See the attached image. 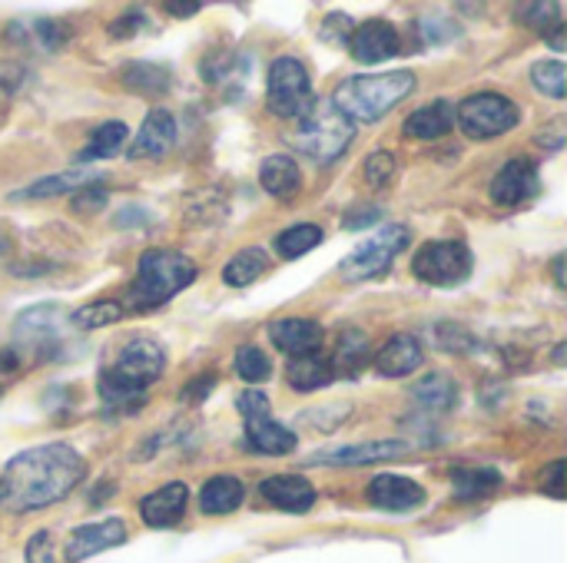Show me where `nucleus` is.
Here are the masks:
<instances>
[{
	"label": "nucleus",
	"mask_w": 567,
	"mask_h": 563,
	"mask_svg": "<svg viewBox=\"0 0 567 563\" xmlns=\"http://www.w3.org/2000/svg\"><path fill=\"white\" fill-rule=\"evenodd\" d=\"M415 90L412 70H389V73H369V76H349L336 86L332 106L349 123H375L389 116L405 96Z\"/></svg>",
	"instance_id": "nucleus-3"
},
{
	"label": "nucleus",
	"mask_w": 567,
	"mask_h": 563,
	"mask_svg": "<svg viewBox=\"0 0 567 563\" xmlns=\"http://www.w3.org/2000/svg\"><path fill=\"white\" fill-rule=\"evenodd\" d=\"M555 282H558V285H567L565 282V256H558V259H555Z\"/></svg>",
	"instance_id": "nucleus-49"
},
{
	"label": "nucleus",
	"mask_w": 567,
	"mask_h": 563,
	"mask_svg": "<svg viewBox=\"0 0 567 563\" xmlns=\"http://www.w3.org/2000/svg\"><path fill=\"white\" fill-rule=\"evenodd\" d=\"M93 183H100L96 173H83V169H76V173H53V176H43V179L30 183L27 189L13 192V199H50V196L76 192V189L93 186Z\"/></svg>",
	"instance_id": "nucleus-28"
},
{
	"label": "nucleus",
	"mask_w": 567,
	"mask_h": 563,
	"mask_svg": "<svg viewBox=\"0 0 567 563\" xmlns=\"http://www.w3.org/2000/svg\"><path fill=\"white\" fill-rule=\"evenodd\" d=\"M349 46H352V56L359 63H382V60H392L402 50V37L389 20L375 17V20H365V23H359L352 30Z\"/></svg>",
	"instance_id": "nucleus-13"
},
{
	"label": "nucleus",
	"mask_w": 567,
	"mask_h": 563,
	"mask_svg": "<svg viewBox=\"0 0 567 563\" xmlns=\"http://www.w3.org/2000/svg\"><path fill=\"white\" fill-rule=\"evenodd\" d=\"M166 368V352L159 342L146 335H133L123 342L110 368L100 375V398L106 411L133 415L146 405V388L163 375Z\"/></svg>",
	"instance_id": "nucleus-2"
},
{
	"label": "nucleus",
	"mask_w": 567,
	"mask_h": 563,
	"mask_svg": "<svg viewBox=\"0 0 567 563\" xmlns=\"http://www.w3.org/2000/svg\"><path fill=\"white\" fill-rule=\"evenodd\" d=\"M120 319H123V305H120V302H110V299H100V302L83 305V309L73 312V325L83 329V332H90V329H106V325H113V322H120Z\"/></svg>",
	"instance_id": "nucleus-35"
},
{
	"label": "nucleus",
	"mask_w": 567,
	"mask_h": 563,
	"mask_svg": "<svg viewBox=\"0 0 567 563\" xmlns=\"http://www.w3.org/2000/svg\"><path fill=\"white\" fill-rule=\"evenodd\" d=\"M236 408H239V415H243V421H246V445L252 448V451H259V455H289V451H296V435L286 428V425H279L276 418H272V405H269V398L259 392V388H249V392H243L239 395V402H236Z\"/></svg>",
	"instance_id": "nucleus-7"
},
{
	"label": "nucleus",
	"mask_w": 567,
	"mask_h": 563,
	"mask_svg": "<svg viewBox=\"0 0 567 563\" xmlns=\"http://www.w3.org/2000/svg\"><path fill=\"white\" fill-rule=\"evenodd\" d=\"M266 96H269V110L276 116H282V119H302L309 113L312 100H316L306 63L296 60V56H279L269 66Z\"/></svg>",
	"instance_id": "nucleus-8"
},
{
	"label": "nucleus",
	"mask_w": 567,
	"mask_h": 563,
	"mask_svg": "<svg viewBox=\"0 0 567 563\" xmlns=\"http://www.w3.org/2000/svg\"><path fill=\"white\" fill-rule=\"evenodd\" d=\"M246 498V488L243 481L229 478V475H216L203 484L199 491V508L203 514H233Z\"/></svg>",
	"instance_id": "nucleus-26"
},
{
	"label": "nucleus",
	"mask_w": 567,
	"mask_h": 563,
	"mask_svg": "<svg viewBox=\"0 0 567 563\" xmlns=\"http://www.w3.org/2000/svg\"><path fill=\"white\" fill-rule=\"evenodd\" d=\"M379 219H382V209H379V206H365V209H349L346 219H342V226H346V229H369V226H375Z\"/></svg>",
	"instance_id": "nucleus-43"
},
{
	"label": "nucleus",
	"mask_w": 567,
	"mask_h": 563,
	"mask_svg": "<svg viewBox=\"0 0 567 563\" xmlns=\"http://www.w3.org/2000/svg\"><path fill=\"white\" fill-rule=\"evenodd\" d=\"M352 30H355V27L349 23L346 13H329L326 23H322V37H329V40H346V43H349Z\"/></svg>",
	"instance_id": "nucleus-44"
},
{
	"label": "nucleus",
	"mask_w": 567,
	"mask_h": 563,
	"mask_svg": "<svg viewBox=\"0 0 567 563\" xmlns=\"http://www.w3.org/2000/svg\"><path fill=\"white\" fill-rule=\"evenodd\" d=\"M422 362H425L422 345L412 335H392L382 345V352L375 355V368H379L382 378H405V375L419 372Z\"/></svg>",
	"instance_id": "nucleus-21"
},
{
	"label": "nucleus",
	"mask_w": 567,
	"mask_h": 563,
	"mask_svg": "<svg viewBox=\"0 0 567 563\" xmlns=\"http://www.w3.org/2000/svg\"><path fill=\"white\" fill-rule=\"evenodd\" d=\"M196 275H199V269L189 256L169 252V249H150V252H143V259L136 265L130 305L136 312H153V309L166 305L169 299H176L183 289H189L196 282Z\"/></svg>",
	"instance_id": "nucleus-4"
},
{
	"label": "nucleus",
	"mask_w": 567,
	"mask_h": 563,
	"mask_svg": "<svg viewBox=\"0 0 567 563\" xmlns=\"http://www.w3.org/2000/svg\"><path fill=\"white\" fill-rule=\"evenodd\" d=\"M196 10H199V3H193V0L189 3H176V0L166 3V13H173V17H193Z\"/></svg>",
	"instance_id": "nucleus-47"
},
{
	"label": "nucleus",
	"mask_w": 567,
	"mask_h": 563,
	"mask_svg": "<svg viewBox=\"0 0 567 563\" xmlns=\"http://www.w3.org/2000/svg\"><path fill=\"white\" fill-rule=\"evenodd\" d=\"M259 494L272 508L289 511V514H306L316 504V488L302 475H276V478H266L259 484Z\"/></svg>",
	"instance_id": "nucleus-19"
},
{
	"label": "nucleus",
	"mask_w": 567,
	"mask_h": 563,
	"mask_svg": "<svg viewBox=\"0 0 567 563\" xmlns=\"http://www.w3.org/2000/svg\"><path fill=\"white\" fill-rule=\"evenodd\" d=\"M213 385H216V375H213V372H209V375H199V378H193V382L186 385L183 398H186V402H203V398L209 395Z\"/></svg>",
	"instance_id": "nucleus-46"
},
{
	"label": "nucleus",
	"mask_w": 567,
	"mask_h": 563,
	"mask_svg": "<svg viewBox=\"0 0 567 563\" xmlns=\"http://www.w3.org/2000/svg\"><path fill=\"white\" fill-rule=\"evenodd\" d=\"M352 139H355V123H349L332 106V100H312L309 113L299 119V129H296L299 149L319 166L336 163L352 146Z\"/></svg>",
	"instance_id": "nucleus-5"
},
{
	"label": "nucleus",
	"mask_w": 567,
	"mask_h": 563,
	"mask_svg": "<svg viewBox=\"0 0 567 563\" xmlns=\"http://www.w3.org/2000/svg\"><path fill=\"white\" fill-rule=\"evenodd\" d=\"M412 242V229L409 226H382L372 239H365L362 246H355L342 262H339V275L346 282H369L379 279L392 269L395 256H402Z\"/></svg>",
	"instance_id": "nucleus-6"
},
{
	"label": "nucleus",
	"mask_w": 567,
	"mask_h": 563,
	"mask_svg": "<svg viewBox=\"0 0 567 563\" xmlns=\"http://www.w3.org/2000/svg\"><path fill=\"white\" fill-rule=\"evenodd\" d=\"M412 451V441H355L342 448H326L306 458V465H326V468H362L375 461H395Z\"/></svg>",
	"instance_id": "nucleus-11"
},
{
	"label": "nucleus",
	"mask_w": 567,
	"mask_h": 563,
	"mask_svg": "<svg viewBox=\"0 0 567 563\" xmlns=\"http://www.w3.org/2000/svg\"><path fill=\"white\" fill-rule=\"evenodd\" d=\"M126 541V528L120 518H106V521H96V524H83L76 528L70 538H66V548H63V557L66 563H80L110 551V548H120Z\"/></svg>",
	"instance_id": "nucleus-12"
},
{
	"label": "nucleus",
	"mask_w": 567,
	"mask_h": 563,
	"mask_svg": "<svg viewBox=\"0 0 567 563\" xmlns=\"http://www.w3.org/2000/svg\"><path fill=\"white\" fill-rule=\"evenodd\" d=\"M332 362L322 358V355H306V358H292L286 365V382L296 388V392H319L332 382Z\"/></svg>",
	"instance_id": "nucleus-30"
},
{
	"label": "nucleus",
	"mask_w": 567,
	"mask_h": 563,
	"mask_svg": "<svg viewBox=\"0 0 567 563\" xmlns=\"http://www.w3.org/2000/svg\"><path fill=\"white\" fill-rule=\"evenodd\" d=\"M266 269H269V256H266L262 249H243V252H236V256L226 262L223 282L233 285V289H243V285L256 282Z\"/></svg>",
	"instance_id": "nucleus-33"
},
{
	"label": "nucleus",
	"mask_w": 567,
	"mask_h": 563,
	"mask_svg": "<svg viewBox=\"0 0 567 563\" xmlns=\"http://www.w3.org/2000/svg\"><path fill=\"white\" fill-rule=\"evenodd\" d=\"M319 242H322V229L312 222H299V226H289L276 236V252L282 259H299V256L312 252Z\"/></svg>",
	"instance_id": "nucleus-34"
},
{
	"label": "nucleus",
	"mask_w": 567,
	"mask_h": 563,
	"mask_svg": "<svg viewBox=\"0 0 567 563\" xmlns=\"http://www.w3.org/2000/svg\"><path fill=\"white\" fill-rule=\"evenodd\" d=\"M17 342L37 355H47L60 345V312L56 305H33L17 319Z\"/></svg>",
	"instance_id": "nucleus-18"
},
{
	"label": "nucleus",
	"mask_w": 567,
	"mask_h": 563,
	"mask_svg": "<svg viewBox=\"0 0 567 563\" xmlns=\"http://www.w3.org/2000/svg\"><path fill=\"white\" fill-rule=\"evenodd\" d=\"M259 183L269 196L276 199H292L302 186V173H299V163L286 153H276V156H266L262 166H259Z\"/></svg>",
	"instance_id": "nucleus-22"
},
{
	"label": "nucleus",
	"mask_w": 567,
	"mask_h": 563,
	"mask_svg": "<svg viewBox=\"0 0 567 563\" xmlns=\"http://www.w3.org/2000/svg\"><path fill=\"white\" fill-rule=\"evenodd\" d=\"M522 110L502 93H475L455 106V126L472 139H495L518 126Z\"/></svg>",
	"instance_id": "nucleus-9"
},
{
	"label": "nucleus",
	"mask_w": 567,
	"mask_h": 563,
	"mask_svg": "<svg viewBox=\"0 0 567 563\" xmlns=\"http://www.w3.org/2000/svg\"><path fill=\"white\" fill-rule=\"evenodd\" d=\"M176 143V116L163 106L150 110L133 146H130V159H159L173 149Z\"/></svg>",
	"instance_id": "nucleus-17"
},
{
	"label": "nucleus",
	"mask_w": 567,
	"mask_h": 563,
	"mask_svg": "<svg viewBox=\"0 0 567 563\" xmlns=\"http://www.w3.org/2000/svg\"><path fill=\"white\" fill-rule=\"evenodd\" d=\"M236 375L246 382V385H262L269 375H272V365H269V358L256 348V345H243V348H236Z\"/></svg>",
	"instance_id": "nucleus-37"
},
{
	"label": "nucleus",
	"mask_w": 567,
	"mask_h": 563,
	"mask_svg": "<svg viewBox=\"0 0 567 563\" xmlns=\"http://www.w3.org/2000/svg\"><path fill=\"white\" fill-rule=\"evenodd\" d=\"M362 176H365V183H369L372 189L389 186V183H392V176H395V156H392V153H385V149H375V153L365 159Z\"/></svg>",
	"instance_id": "nucleus-38"
},
{
	"label": "nucleus",
	"mask_w": 567,
	"mask_h": 563,
	"mask_svg": "<svg viewBox=\"0 0 567 563\" xmlns=\"http://www.w3.org/2000/svg\"><path fill=\"white\" fill-rule=\"evenodd\" d=\"M542 491L551 498H565V461H555L542 471Z\"/></svg>",
	"instance_id": "nucleus-42"
},
{
	"label": "nucleus",
	"mask_w": 567,
	"mask_h": 563,
	"mask_svg": "<svg viewBox=\"0 0 567 563\" xmlns=\"http://www.w3.org/2000/svg\"><path fill=\"white\" fill-rule=\"evenodd\" d=\"M86 475V461L63 441L37 445L13 455L0 475V508L30 514L63 501Z\"/></svg>",
	"instance_id": "nucleus-1"
},
{
	"label": "nucleus",
	"mask_w": 567,
	"mask_h": 563,
	"mask_svg": "<svg viewBox=\"0 0 567 563\" xmlns=\"http://www.w3.org/2000/svg\"><path fill=\"white\" fill-rule=\"evenodd\" d=\"M452 126H455V103L435 100V103L415 110L405 119V136H412V139H442Z\"/></svg>",
	"instance_id": "nucleus-23"
},
{
	"label": "nucleus",
	"mask_w": 567,
	"mask_h": 563,
	"mask_svg": "<svg viewBox=\"0 0 567 563\" xmlns=\"http://www.w3.org/2000/svg\"><path fill=\"white\" fill-rule=\"evenodd\" d=\"M422 501H425V491L412 478H402V475H375L369 481V504L379 508V511L405 514V511H415Z\"/></svg>",
	"instance_id": "nucleus-16"
},
{
	"label": "nucleus",
	"mask_w": 567,
	"mask_h": 563,
	"mask_svg": "<svg viewBox=\"0 0 567 563\" xmlns=\"http://www.w3.org/2000/svg\"><path fill=\"white\" fill-rule=\"evenodd\" d=\"M103 202H106V189H103L100 183H93V186L76 189L73 209H76V212H100V209H103Z\"/></svg>",
	"instance_id": "nucleus-40"
},
{
	"label": "nucleus",
	"mask_w": 567,
	"mask_h": 563,
	"mask_svg": "<svg viewBox=\"0 0 567 563\" xmlns=\"http://www.w3.org/2000/svg\"><path fill=\"white\" fill-rule=\"evenodd\" d=\"M532 83L545 93V96H551V100H565L567 93V70L561 60H542V63H535L532 66Z\"/></svg>",
	"instance_id": "nucleus-36"
},
{
	"label": "nucleus",
	"mask_w": 567,
	"mask_h": 563,
	"mask_svg": "<svg viewBox=\"0 0 567 563\" xmlns=\"http://www.w3.org/2000/svg\"><path fill=\"white\" fill-rule=\"evenodd\" d=\"M518 20L551 40L555 50H565V20H561V3H525L515 10Z\"/></svg>",
	"instance_id": "nucleus-29"
},
{
	"label": "nucleus",
	"mask_w": 567,
	"mask_h": 563,
	"mask_svg": "<svg viewBox=\"0 0 567 563\" xmlns=\"http://www.w3.org/2000/svg\"><path fill=\"white\" fill-rule=\"evenodd\" d=\"M372 358V348H369V335L365 332H342L339 335V345H336V355L329 358L332 362V375L339 378H359L365 362Z\"/></svg>",
	"instance_id": "nucleus-24"
},
{
	"label": "nucleus",
	"mask_w": 567,
	"mask_h": 563,
	"mask_svg": "<svg viewBox=\"0 0 567 563\" xmlns=\"http://www.w3.org/2000/svg\"><path fill=\"white\" fill-rule=\"evenodd\" d=\"M10 252V239L7 236H0V256H7Z\"/></svg>",
	"instance_id": "nucleus-50"
},
{
	"label": "nucleus",
	"mask_w": 567,
	"mask_h": 563,
	"mask_svg": "<svg viewBox=\"0 0 567 563\" xmlns=\"http://www.w3.org/2000/svg\"><path fill=\"white\" fill-rule=\"evenodd\" d=\"M140 23H146V13H140V10H130V13H123V17H116V23H110V33L113 37H130Z\"/></svg>",
	"instance_id": "nucleus-45"
},
{
	"label": "nucleus",
	"mask_w": 567,
	"mask_h": 563,
	"mask_svg": "<svg viewBox=\"0 0 567 563\" xmlns=\"http://www.w3.org/2000/svg\"><path fill=\"white\" fill-rule=\"evenodd\" d=\"M412 398H415L422 408H429V411L442 415V411H452V408H455V402H458V385H455V378H452V375H445V372H432V375H425L422 382H415Z\"/></svg>",
	"instance_id": "nucleus-27"
},
{
	"label": "nucleus",
	"mask_w": 567,
	"mask_h": 563,
	"mask_svg": "<svg viewBox=\"0 0 567 563\" xmlns=\"http://www.w3.org/2000/svg\"><path fill=\"white\" fill-rule=\"evenodd\" d=\"M123 86L133 90V93H150V96H159L169 83H173V73L159 63H146V60H133L123 66Z\"/></svg>",
	"instance_id": "nucleus-31"
},
{
	"label": "nucleus",
	"mask_w": 567,
	"mask_h": 563,
	"mask_svg": "<svg viewBox=\"0 0 567 563\" xmlns=\"http://www.w3.org/2000/svg\"><path fill=\"white\" fill-rule=\"evenodd\" d=\"M269 338L289 358L319 355V348L326 345V332L312 319H279V322L269 325Z\"/></svg>",
	"instance_id": "nucleus-15"
},
{
	"label": "nucleus",
	"mask_w": 567,
	"mask_h": 563,
	"mask_svg": "<svg viewBox=\"0 0 567 563\" xmlns=\"http://www.w3.org/2000/svg\"><path fill=\"white\" fill-rule=\"evenodd\" d=\"M452 488H455L458 501H482L502 488V475L495 468L458 465V468H452Z\"/></svg>",
	"instance_id": "nucleus-25"
},
{
	"label": "nucleus",
	"mask_w": 567,
	"mask_h": 563,
	"mask_svg": "<svg viewBox=\"0 0 567 563\" xmlns=\"http://www.w3.org/2000/svg\"><path fill=\"white\" fill-rule=\"evenodd\" d=\"M13 368H17V352L3 348L0 352V372H13Z\"/></svg>",
	"instance_id": "nucleus-48"
},
{
	"label": "nucleus",
	"mask_w": 567,
	"mask_h": 563,
	"mask_svg": "<svg viewBox=\"0 0 567 563\" xmlns=\"http://www.w3.org/2000/svg\"><path fill=\"white\" fill-rule=\"evenodd\" d=\"M412 272L415 279L429 282V285H458L472 275V249L462 239H435L425 242L415 259H412Z\"/></svg>",
	"instance_id": "nucleus-10"
},
{
	"label": "nucleus",
	"mask_w": 567,
	"mask_h": 563,
	"mask_svg": "<svg viewBox=\"0 0 567 563\" xmlns=\"http://www.w3.org/2000/svg\"><path fill=\"white\" fill-rule=\"evenodd\" d=\"M30 27V33H33V40L43 46V50H60L63 46V40H66V27L63 23H56V20H50V17H40V20H30L27 23Z\"/></svg>",
	"instance_id": "nucleus-39"
},
{
	"label": "nucleus",
	"mask_w": 567,
	"mask_h": 563,
	"mask_svg": "<svg viewBox=\"0 0 567 563\" xmlns=\"http://www.w3.org/2000/svg\"><path fill=\"white\" fill-rule=\"evenodd\" d=\"M542 189V176H538V166L525 156L518 159H508L498 176L492 179V199L498 206H518L532 196H538Z\"/></svg>",
	"instance_id": "nucleus-14"
},
{
	"label": "nucleus",
	"mask_w": 567,
	"mask_h": 563,
	"mask_svg": "<svg viewBox=\"0 0 567 563\" xmlns=\"http://www.w3.org/2000/svg\"><path fill=\"white\" fill-rule=\"evenodd\" d=\"M126 143V123L123 119H106L93 129L86 149L80 153V163H96V159H113Z\"/></svg>",
	"instance_id": "nucleus-32"
},
{
	"label": "nucleus",
	"mask_w": 567,
	"mask_h": 563,
	"mask_svg": "<svg viewBox=\"0 0 567 563\" xmlns=\"http://www.w3.org/2000/svg\"><path fill=\"white\" fill-rule=\"evenodd\" d=\"M27 563H53V541L47 531H37L27 541Z\"/></svg>",
	"instance_id": "nucleus-41"
},
{
	"label": "nucleus",
	"mask_w": 567,
	"mask_h": 563,
	"mask_svg": "<svg viewBox=\"0 0 567 563\" xmlns=\"http://www.w3.org/2000/svg\"><path fill=\"white\" fill-rule=\"evenodd\" d=\"M186 504H189L186 484L173 481V484H166V488L146 494V498L140 501V514H143V521H146L150 528H173V524L183 521Z\"/></svg>",
	"instance_id": "nucleus-20"
}]
</instances>
